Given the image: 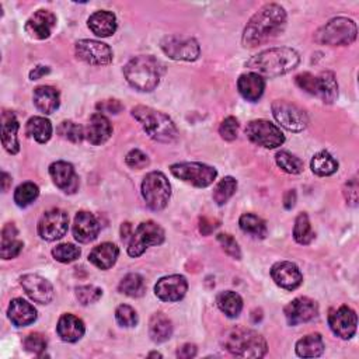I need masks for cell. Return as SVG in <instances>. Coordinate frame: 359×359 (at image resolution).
<instances>
[{
    "label": "cell",
    "instance_id": "cell-1",
    "mask_svg": "<svg viewBox=\"0 0 359 359\" xmlns=\"http://www.w3.org/2000/svg\"><path fill=\"white\" fill-rule=\"evenodd\" d=\"M286 26V13L276 3L262 6L247 23L243 33V45L256 48L268 42L283 31Z\"/></svg>",
    "mask_w": 359,
    "mask_h": 359
},
{
    "label": "cell",
    "instance_id": "cell-2",
    "mask_svg": "<svg viewBox=\"0 0 359 359\" xmlns=\"http://www.w3.org/2000/svg\"><path fill=\"white\" fill-rule=\"evenodd\" d=\"M299 53L292 48H269L265 49L256 56H253L250 60H247L246 66L254 74L260 76H268V78H276L281 75L290 74L299 65Z\"/></svg>",
    "mask_w": 359,
    "mask_h": 359
},
{
    "label": "cell",
    "instance_id": "cell-3",
    "mask_svg": "<svg viewBox=\"0 0 359 359\" xmlns=\"http://www.w3.org/2000/svg\"><path fill=\"white\" fill-rule=\"evenodd\" d=\"M124 75L135 90L152 92L160 82L162 65L151 55H140L125 65Z\"/></svg>",
    "mask_w": 359,
    "mask_h": 359
},
{
    "label": "cell",
    "instance_id": "cell-4",
    "mask_svg": "<svg viewBox=\"0 0 359 359\" xmlns=\"http://www.w3.org/2000/svg\"><path fill=\"white\" fill-rule=\"evenodd\" d=\"M132 117L153 140L172 143L178 137V131L172 118L158 110L145 106H137L132 110Z\"/></svg>",
    "mask_w": 359,
    "mask_h": 359
},
{
    "label": "cell",
    "instance_id": "cell-5",
    "mask_svg": "<svg viewBox=\"0 0 359 359\" xmlns=\"http://www.w3.org/2000/svg\"><path fill=\"white\" fill-rule=\"evenodd\" d=\"M224 347L235 356L240 358H262L267 353V341L257 331L236 327L229 330L222 340Z\"/></svg>",
    "mask_w": 359,
    "mask_h": 359
},
{
    "label": "cell",
    "instance_id": "cell-6",
    "mask_svg": "<svg viewBox=\"0 0 359 359\" xmlns=\"http://www.w3.org/2000/svg\"><path fill=\"white\" fill-rule=\"evenodd\" d=\"M295 81L302 90L322 99L327 104H333L338 97V85L333 72H322L319 76L301 74Z\"/></svg>",
    "mask_w": 359,
    "mask_h": 359
},
{
    "label": "cell",
    "instance_id": "cell-7",
    "mask_svg": "<svg viewBox=\"0 0 359 359\" xmlns=\"http://www.w3.org/2000/svg\"><path fill=\"white\" fill-rule=\"evenodd\" d=\"M316 42L323 45H349L356 40V24L347 17H335L323 26L315 35Z\"/></svg>",
    "mask_w": 359,
    "mask_h": 359
},
{
    "label": "cell",
    "instance_id": "cell-8",
    "mask_svg": "<svg viewBox=\"0 0 359 359\" xmlns=\"http://www.w3.org/2000/svg\"><path fill=\"white\" fill-rule=\"evenodd\" d=\"M172 195V187L167 177L160 172L147 174L142 183V197L153 210H162L167 206Z\"/></svg>",
    "mask_w": 359,
    "mask_h": 359
},
{
    "label": "cell",
    "instance_id": "cell-9",
    "mask_svg": "<svg viewBox=\"0 0 359 359\" xmlns=\"http://www.w3.org/2000/svg\"><path fill=\"white\" fill-rule=\"evenodd\" d=\"M165 242V231L155 222L148 221L140 224L136 231L132 233L128 254L133 258L142 256L151 246H159Z\"/></svg>",
    "mask_w": 359,
    "mask_h": 359
},
{
    "label": "cell",
    "instance_id": "cell-10",
    "mask_svg": "<svg viewBox=\"0 0 359 359\" xmlns=\"http://www.w3.org/2000/svg\"><path fill=\"white\" fill-rule=\"evenodd\" d=\"M247 137L258 147L265 149H275L283 145L285 136L281 129L269 121L254 119L246 126Z\"/></svg>",
    "mask_w": 359,
    "mask_h": 359
},
{
    "label": "cell",
    "instance_id": "cell-11",
    "mask_svg": "<svg viewBox=\"0 0 359 359\" xmlns=\"http://www.w3.org/2000/svg\"><path fill=\"white\" fill-rule=\"evenodd\" d=\"M170 172L174 177L198 188L210 185L218 176L213 167L202 163H177L170 167Z\"/></svg>",
    "mask_w": 359,
    "mask_h": 359
},
{
    "label": "cell",
    "instance_id": "cell-12",
    "mask_svg": "<svg viewBox=\"0 0 359 359\" xmlns=\"http://www.w3.org/2000/svg\"><path fill=\"white\" fill-rule=\"evenodd\" d=\"M272 114L275 119L291 132H302L309 124L308 114L297 104L276 100L272 103Z\"/></svg>",
    "mask_w": 359,
    "mask_h": 359
},
{
    "label": "cell",
    "instance_id": "cell-13",
    "mask_svg": "<svg viewBox=\"0 0 359 359\" xmlns=\"http://www.w3.org/2000/svg\"><path fill=\"white\" fill-rule=\"evenodd\" d=\"M67 226L69 215L59 208H53L42 215L38 222V235L47 242H55L66 235Z\"/></svg>",
    "mask_w": 359,
    "mask_h": 359
},
{
    "label": "cell",
    "instance_id": "cell-14",
    "mask_svg": "<svg viewBox=\"0 0 359 359\" xmlns=\"http://www.w3.org/2000/svg\"><path fill=\"white\" fill-rule=\"evenodd\" d=\"M162 49L169 58L174 60H187V62L197 60L201 53L199 44L194 38L177 37V35L166 37L162 41Z\"/></svg>",
    "mask_w": 359,
    "mask_h": 359
},
{
    "label": "cell",
    "instance_id": "cell-15",
    "mask_svg": "<svg viewBox=\"0 0 359 359\" xmlns=\"http://www.w3.org/2000/svg\"><path fill=\"white\" fill-rule=\"evenodd\" d=\"M76 56L83 62L94 66H104L112 62L111 48L100 41L81 40L76 42Z\"/></svg>",
    "mask_w": 359,
    "mask_h": 359
},
{
    "label": "cell",
    "instance_id": "cell-16",
    "mask_svg": "<svg viewBox=\"0 0 359 359\" xmlns=\"http://www.w3.org/2000/svg\"><path fill=\"white\" fill-rule=\"evenodd\" d=\"M319 315V305L306 297L294 299L285 308V317L290 326H298L316 319Z\"/></svg>",
    "mask_w": 359,
    "mask_h": 359
},
{
    "label": "cell",
    "instance_id": "cell-17",
    "mask_svg": "<svg viewBox=\"0 0 359 359\" xmlns=\"http://www.w3.org/2000/svg\"><path fill=\"white\" fill-rule=\"evenodd\" d=\"M328 324L331 331L342 338V340H349L355 335L356 333V313L348 308V306H341L337 310H333L328 316Z\"/></svg>",
    "mask_w": 359,
    "mask_h": 359
},
{
    "label": "cell",
    "instance_id": "cell-18",
    "mask_svg": "<svg viewBox=\"0 0 359 359\" xmlns=\"http://www.w3.org/2000/svg\"><path fill=\"white\" fill-rule=\"evenodd\" d=\"M187 290L188 283L183 275H170L158 281L155 294L163 302H178L185 297Z\"/></svg>",
    "mask_w": 359,
    "mask_h": 359
},
{
    "label": "cell",
    "instance_id": "cell-19",
    "mask_svg": "<svg viewBox=\"0 0 359 359\" xmlns=\"http://www.w3.org/2000/svg\"><path fill=\"white\" fill-rule=\"evenodd\" d=\"M271 276L278 286L286 291H295L297 288H299L303 281L302 272L298 265L290 261H281L272 265Z\"/></svg>",
    "mask_w": 359,
    "mask_h": 359
},
{
    "label": "cell",
    "instance_id": "cell-20",
    "mask_svg": "<svg viewBox=\"0 0 359 359\" xmlns=\"http://www.w3.org/2000/svg\"><path fill=\"white\" fill-rule=\"evenodd\" d=\"M22 286L26 294L37 303L48 305L53 299L52 283L37 274H27L22 276Z\"/></svg>",
    "mask_w": 359,
    "mask_h": 359
},
{
    "label": "cell",
    "instance_id": "cell-21",
    "mask_svg": "<svg viewBox=\"0 0 359 359\" xmlns=\"http://www.w3.org/2000/svg\"><path fill=\"white\" fill-rule=\"evenodd\" d=\"M49 176L53 184L66 194H74L79 188L76 172L67 162H55L49 166Z\"/></svg>",
    "mask_w": 359,
    "mask_h": 359
},
{
    "label": "cell",
    "instance_id": "cell-22",
    "mask_svg": "<svg viewBox=\"0 0 359 359\" xmlns=\"http://www.w3.org/2000/svg\"><path fill=\"white\" fill-rule=\"evenodd\" d=\"M100 224L93 213L81 210L75 217L74 236L79 243H90L97 239L100 233Z\"/></svg>",
    "mask_w": 359,
    "mask_h": 359
},
{
    "label": "cell",
    "instance_id": "cell-23",
    "mask_svg": "<svg viewBox=\"0 0 359 359\" xmlns=\"http://www.w3.org/2000/svg\"><path fill=\"white\" fill-rule=\"evenodd\" d=\"M56 26V17L49 10L35 12L26 23V31L37 40H47Z\"/></svg>",
    "mask_w": 359,
    "mask_h": 359
},
{
    "label": "cell",
    "instance_id": "cell-24",
    "mask_svg": "<svg viewBox=\"0 0 359 359\" xmlns=\"http://www.w3.org/2000/svg\"><path fill=\"white\" fill-rule=\"evenodd\" d=\"M111 135H112V125L110 119L101 112L93 114L85 129V137L92 143V145L97 147L106 143Z\"/></svg>",
    "mask_w": 359,
    "mask_h": 359
},
{
    "label": "cell",
    "instance_id": "cell-25",
    "mask_svg": "<svg viewBox=\"0 0 359 359\" xmlns=\"http://www.w3.org/2000/svg\"><path fill=\"white\" fill-rule=\"evenodd\" d=\"M58 335L65 342H76L85 335V323L76 317L75 315L66 313L60 316L58 326H56Z\"/></svg>",
    "mask_w": 359,
    "mask_h": 359
},
{
    "label": "cell",
    "instance_id": "cell-26",
    "mask_svg": "<svg viewBox=\"0 0 359 359\" xmlns=\"http://www.w3.org/2000/svg\"><path fill=\"white\" fill-rule=\"evenodd\" d=\"M237 89L239 93L246 99L247 101H258L265 90V81L262 76L254 72L250 74H244L237 81Z\"/></svg>",
    "mask_w": 359,
    "mask_h": 359
},
{
    "label": "cell",
    "instance_id": "cell-27",
    "mask_svg": "<svg viewBox=\"0 0 359 359\" xmlns=\"http://www.w3.org/2000/svg\"><path fill=\"white\" fill-rule=\"evenodd\" d=\"M19 121L16 115L10 111H5L2 115V143L5 149L16 155L20 151L19 139H17V132H19Z\"/></svg>",
    "mask_w": 359,
    "mask_h": 359
},
{
    "label": "cell",
    "instance_id": "cell-28",
    "mask_svg": "<svg viewBox=\"0 0 359 359\" xmlns=\"http://www.w3.org/2000/svg\"><path fill=\"white\" fill-rule=\"evenodd\" d=\"M9 319L17 327H26L37 320V310L27 301L17 298L10 302Z\"/></svg>",
    "mask_w": 359,
    "mask_h": 359
},
{
    "label": "cell",
    "instance_id": "cell-29",
    "mask_svg": "<svg viewBox=\"0 0 359 359\" xmlns=\"http://www.w3.org/2000/svg\"><path fill=\"white\" fill-rule=\"evenodd\" d=\"M89 28L96 34L97 37L106 38L112 35L117 31V17L114 13L101 10L96 12L94 15L90 16L89 19Z\"/></svg>",
    "mask_w": 359,
    "mask_h": 359
},
{
    "label": "cell",
    "instance_id": "cell-30",
    "mask_svg": "<svg viewBox=\"0 0 359 359\" xmlns=\"http://www.w3.org/2000/svg\"><path fill=\"white\" fill-rule=\"evenodd\" d=\"M34 104L44 114H52L59 108V92L51 86H40L34 90Z\"/></svg>",
    "mask_w": 359,
    "mask_h": 359
},
{
    "label": "cell",
    "instance_id": "cell-31",
    "mask_svg": "<svg viewBox=\"0 0 359 359\" xmlns=\"http://www.w3.org/2000/svg\"><path fill=\"white\" fill-rule=\"evenodd\" d=\"M119 256V250L112 243H103L93 249V251L89 256V260L92 264H94L100 269H110Z\"/></svg>",
    "mask_w": 359,
    "mask_h": 359
},
{
    "label": "cell",
    "instance_id": "cell-32",
    "mask_svg": "<svg viewBox=\"0 0 359 359\" xmlns=\"http://www.w3.org/2000/svg\"><path fill=\"white\" fill-rule=\"evenodd\" d=\"M173 334L172 320L163 313H155L149 323V335L155 342H165Z\"/></svg>",
    "mask_w": 359,
    "mask_h": 359
},
{
    "label": "cell",
    "instance_id": "cell-33",
    "mask_svg": "<svg viewBox=\"0 0 359 359\" xmlns=\"http://www.w3.org/2000/svg\"><path fill=\"white\" fill-rule=\"evenodd\" d=\"M324 352V341L320 334H309L298 341L297 353L301 358H317Z\"/></svg>",
    "mask_w": 359,
    "mask_h": 359
},
{
    "label": "cell",
    "instance_id": "cell-34",
    "mask_svg": "<svg viewBox=\"0 0 359 359\" xmlns=\"http://www.w3.org/2000/svg\"><path fill=\"white\" fill-rule=\"evenodd\" d=\"M118 291L129 298H140L147 292V285L139 274H128L118 285Z\"/></svg>",
    "mask_w": 359,
    "mask_h": 359
},
{
    "label": "cell",
    "instance_id": "cell-35",
    "mask_svg": "<svg viewBox=\"0 0 359 359\" xmlns=\"http://www.w3.org/2000/svg\"><path fill=\"white\" fill-rule=\"evenodd\" d=\"M239 225L244 233H247L256 239H265V236L268 233L265 221L261 219L260 217H257V215H254V213L242 215Z\"/></svg>",
    "mask_w": 359,
    "mask_h": 359
},
{
    "label": "cell",
    "instance_id": "cell-36",
    "mask_svg": "<svg viewBox=\"0 0 359 359\" xmlns=\"http://www.w3.org/2000/svg\"><path fill=\"white\" fill-rule=\"evenodd\" d=\"M217 303H218V308L221 309V312L225 313L231 319L237 317L243 309V299L240 298L239 294L232 292V291L219 294L217 298Z\"/></svg>",
    "mask_w": 359,
    "mask_h": 359
},
{
    "label": "cell",
    "instance_id": "cell-37",
    "mask_svg": "<svg viewBox=\"0 0 359 359\" xmlns=\"http://www.w3.org/2000/svg\"><path fill=\"white\" fill-rule=\"evenodd\" d=\"M310 169L316 176L327 177V176L334 174L338 170V163L328 152L323 151V152H319L313 156L312 163H310Z\"/></svg>",
    "mask_w": 359,
    "mask_h": 359
},
{
    "label": "cell",
    "instance_id": "cell-38",
    "mask_svg": "<svg viewBox=\"0 0 359 359\" xmlns=\"http://www.w3.org/2000/svg\"><path fill=\"white\" fill-rule=\"evenodd\" d=\"M27 133L38 143H45L52 136V124L44 117H33L27 122Z\"/></svg>",
    "mask_w": 359,
    "mask_h": 359
},
{
    "label": "cell",
    "instance_id": "cell-39",
    "mask_svg": "<svg viewBox=\"0 0 359 359\" xmlns=\"http://www.w3.org/2000/svg\"><path fill=\"white\" fill-rule=\"evenodd\" d=\"M294 237L299 244H310L312 240L315 239V232L312 229L308 213H299V217L295 221L294 226Z\"/></svg>",
    "mask_w": 359,
    "mask_h": 359
},
{
    "label": "cell",
    "instance_id": "cell-40",
    "mask_svg": "<svg viewBox=\"0 0 359 359\" xmlns=\"http://www.w3.org/2000/svg\"><path fill=\"white\" fill-rule=\"evenodd\" d=\"M275 160L278 167L288 174H301L303 172V162L286 151L278 152Z\"/></svg>",
    "mask_w": 359,
    "mask_h": 359
},
{
    "label": "cell",
    "instance_id": "cell-41",
    "mask_svg": "<svg viewBox=\"0 0 359 359\" xmlns=\"http://www.w3.org/2000/svg\"><path fill=\"white\" fill-rule=\"evenodd\" d=\"M237 181L233 177H225L218 183V185L213 190V201L218 205L226 203L236 192Z\"/></svg>",
    "mask_w": 359,
    "mask_h": 359
},
{
    "label": "cell",
    "instance_id": "cell-42",
    "mask_svg": "<svg viewBox=\"0 0 359 359\" xmlns=\"http://www.w3.org/2000/svg\"><path fill=\"white\" fill-rule=\"evenodd\" d=\"M38 195H40L38 185L28 181L17 187V190L15 191V202L22 208H26L31 205L38 198Z\"/></svg>",
    "mask_w": 359,
    "mask_h": 359
},
{
    "label": "cell",
    "instance_id": "cell-43",
    "mask_svg": "<svg viewBox=\"0 0 359 359\" xmlns=\"http://www.w3.org/2000/svg\"><path fill=\"white\" fill-rule=\"evenodd\" d=\"M58 133L72 143H81L85 139V129L79 124L72 121H63L58 126Z\"/></svg>",
    "mask_w": 359,
    "mask_h": 359
},
{
    "label": "cell",
    "instance_id": "cell-44",
    "mask_svg": "<svg viewBox=\"0 0 359 359\" xmlns=\"http://www.w3.org/2000/svg\"><path fill=\"white\" fill-rule=\"evenodd\" d=\"M52 256L56 261L67 264L72 261H76L81 257V249L75 244H70V243H63L56 246L52 250Z\"/></svg>",
    "mask_w": 359,
    "mask_h": 359
},
{
    "label": "cell",
    "instance_id": "cell-45",
    "mask_svg": "<svg viewBox=\"0 0 359 359\" xmlns=\"http://www.w3.org/2000/svg\"><path fill=\"white\" fill-rule=\"evenodd\" d=\"M101 297H103V291L94 285H85V286H79V288H76V298L85 306L99 302L101 299Z\"/></svg>",
    "mask_w": 359,
    "mask_h": 359
},
{
    "label": "cell",
    "instance_id": "cell-46",
    "mask_svg": "<svg viewBox=\"0 0 359 359\" xmlns=\"http://www.w3.org/2000/svg\"><path fill=\"white\" fill-rule=\"evenodd\" d=\"M115 319L122 327H135L137 324V315L133 308L128 305H121L115 310Z\"/></svg>",
    "mask_w": 359,
    "mask_h": 359
},
{
    "label": "cell",
    "instance_id": "cell-47",
    "mask_svg": "<svg viewBox=\"0 0 359 359\" xmlns=\"http://www.w3.org/2000/svg\"><path fill=\"white\" fill-rule=\"evenodd\" d=\"M23 344L28 352L35 353V355H41L47 349V340L42 334H38V333L27 335V338L24 340Z\"/></svg>",
    "mask_w": 359,
    "mask_h": 359
},
{
    "label": "cell",
    "instance_id": "cell-48",
    "mask_svg": "<svg viewBox=\"0 0 359 359\" xmlns=\"http://www.w3.org/2000/svg\"><path fill=\"white\" fill-rule=\"evenodd\" d=\"M237 132H239V122L235 117H228L222 121L219 126V133L225 140L228 142L235 140L237 137Z\"/></svg>",
    "mask_w": 359,
    "mask_h": 359
},
{
    "label": "cell",
    "instance_id": "cell-49",
    "mask_svg": "<svg viewBox=\"0 0 359 359\" xmlns=\"http://www.w3.org/2000/svg\"><path fill=\"white\" fill-rule=\"evenodd\" d=\"M218 242L219 244L222 246V249L233 258L236 260H240L242 258V251H240V247L237 244V242L231 236V235H226V233H219L218 235Z\"/></svg>",
    "mask_w": 359,
    "mask_h": 359
},
{
    "label": "cell",
    "instance_id": "cell-50",
    "mask_svg": "<svg viewBox=\"0 0 359 359\" xmlns=\"http://www.w3.org/2000/svg\"><path fill=\"white\" fill-rule=\"evenodd\" d=\"M125 163H126L131 169L142 170V169H145L147 166H149V159H148V156H147L145 153H143L142 151L133 149V151H131V152L126 155Z\"/></svg>",
    "mask_w": 359,
    "mask_h": 359
},
{
    "label": "cell",
    "instance_id": "cell-51",
    "mask_svg": "<svg viewBox=\"0 0 359 359\" xmlns=\"http://www.w3.org/2000/svg\"><path fill=\"white\" fill-rule=\"evenodd\" d=\"M24 244L20 240H10V242H2V258L3 260H12L16 258L22 250H23Z\"/></svg>",
    "mask_w": 359,
    "mask_h": 359
},
{
    "label": "cell",
    "instance_id": "cell-52",
    "mask_svg": "<svg viewBox=\"0 0 359 359\" xmlns=\"http://www.w3.org/2000/svg\"><path fill=\"white\" fill-rule=\"evenodd\" d=\"M344 194H345L347 202L351 206H356L358 205V181H356V178H352V180H349L345 184Z\"/></svg>",
    "mask_w": 359,
    "mask_h": 359
},
{
    "label": "cell",
    "instance_id": "cell-53",
    "mask_svg": "<svg viewBox=\"0 0 359 359\" xmlns=\"http://www.w3.org/2000/svg\"><path fill=\"white\" fill-rule=\"evenodd\" d=\"M97 110L103 112H108V114H118L124 110V106L118 101V100H104V101H100L97 104Z\"/></svg>",
    "mask_w": 359,
    "mask_h": 359
},
{
    "label": "cell",
    "instance_id": "cell-54",
    "mask_svg": "<svg viewBox=\"0 0 359 359\" xmlns=\"http://www.w3.org/2000/svg\"><path fill=\"white\" fill-rule=\"evenodd\" d=\"M197 355V347L194 344H185L177 351V356L181 359H190Z\"/></svg>",
    "mask_w": 359,
    "mask_h": 359
},
{
    "label": "cell",
    "instance_id": "cell-55",
    "mask_svg": "<svg viewBox=\"0 0 359 359\" xmlns=\"http://www.w3.org/2000/svg\"><path fill=\"white\" fill-rule=\"evenodd\" d=\"M218 224H219V222H217V221H210V219H208V218H203V219H201L199 231H201L202 235H209V233H212L215 229H217V228L219 226Z\"/></svg>",
    "mask_w": 359,
    "mask_h": 359
},
{
    "label": "cell",
    "instance_id": "cell-56",
    "mask_svg": "<svg viewBox=\"0 0 359 359\" xmlns=\"http://www.w3.org/2000/svg\"><path fill=\"white\" fill-rule=\"evenodd\" d=\"M51 72V69L48 67V66H37V67H34L31 72H30V79L31 81H38V79H41L42 76H45V75H48Z\"/></svg>",
    "mask_w": 359,
    "mask_h": 359
},
{
    "label": "cell",
    "instance_id": "cell-57",
    "mask_svg": "<svg viewBox=\"0 0 359 359\" xmlns=\"http://www.w3.org/2000/svg\"><path fill=\"white\" fill-rule=\"evenodd\" d=\"M17 236V229L13 224H9L5 226L3 232H2V242H10L15 240Z\"/></svg>",
    "mask_w": 359,
    "mask_h": 359
},
{
    "label": "cell",
    "instance_id": "cell-58",
    "mask_svg": "<svg viewBox=\"0 0 359 359\" xmlns=\"http://www.w3.org/2000/svg\"><path fill=\"white\" fill-rule=\"evenodd\" d=\"M295 202H297V192L294 190L286 191L283 195V206L286 209H292L295 206Z\"/></svg>",
    "mask_w": 359,
    "mask_h": 359
},
{
    "label": "cell",
    "instance_id": "cell-59",
    "mask_svg": "<svg viewBox=\"0 0 359 359\" xmlns=\"http://www.w3.org/2000/svg\"><path fill=\"white\" fill-rule=\"evenodd\" d=\"M121 235H122V240H126L131 235V225L129 224H124L121 228Z\"/></svg>",
    "mask_w": 359,
    "mask_h": 359
},
{
    "label": "cell",
    "instance_id": "cell-60",
    "mask_svg": "<svg viewBox=\"0 0 359 359\" xmlns=\"http://www.w3.org/2000/svg\"><path fill=\"white\" fill-rule=\"evenodd\" d=\"M2 183H3V191H8L9 190V187H10V184H12V177L8 174V173H3L2 174Z\"/></svg>",
    "mask_w": 359,
    "mask_h": 359
},
{
    "label": "cell",
    "instance_id": "cell-61",
    "mask_svg": "<svg viewBox=\"0 0 359 359\" xmlns=\"http://www.w3.org/2000/svg\"><path fill=\"white\" fill-rule=\"evenodd\" d=\"M152 356H158V358H162V355H160L159 352H152V353H149V358H152Z\"/></svg>",
    "mask_w": 359,
    "mask_h": 359
}]
</instances>
